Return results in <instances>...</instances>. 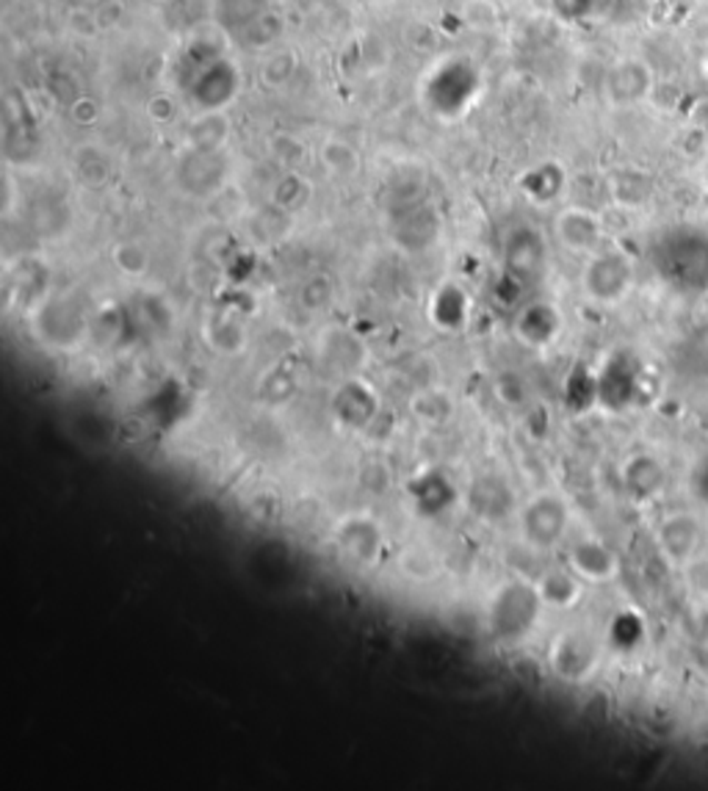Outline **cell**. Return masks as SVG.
<instances>
[{
	"label": "cell",
	"mask_w": 708,
	"mask_h": 791,
	"mask_svg": "<svg viewBox=\"0 0 708 791\" xmlns=\"http://www.w3.org/2000/svg\"><path fill=\"white\" fill-rule=\"evenodd\" d=\"M542 607L546 603L537 592V584L509 579L487 601V629L498 642L515 645V642L531 634L535 623L540 620Z\"/></svg>",
	"instance_id": "6da1fadb"
},
{
	"label": "cell",
	"mask_w": 708,
	"mask_h": 791,
	"mask_svg": "<svg viewBox=\"0 0 708 791\" xmlns=\"http://www.w3.org/2000/svg\"><path fill=\"white\" fill-rule=\"evenodd\" d=\"M230 180V158L225 147L186 144L174 158V183L186 197L217 200L225 194Z\"/></svg>",
	"instance_id": "7a4b0ae2"
},
{
	"label": "cell",
	"mask_w": 708,
	"mask_h": 791,
	"mask_svg": "<svg viewBox=\"0 0 708 791\" xmlns=\"http://www.w3.org/2000/svg\"><path fill=\"white\" fill-rule=\"evenodd\" d=\"M520 540L531 551H554L570 531V510L554 490H537L518 507Z\"/></svg>",
	"instance_id": "3957f363"
},
{
	"label": "cell",
	"mask_w": 708,
	"mask_h": 791,
	"mask_svg": "<svg viewBox=\"0 0 708 791\" xmlns=\"http://www.w3.org/2000/svg\"><path fill=\"white\" fill-rule=\"evenodd\" d=\"M241 92V70L228 56L206 61L186 76V98L200 114H222Z\"/></svg>",
	"instance_id": "277c9868"
},
{
	"label": "cell",
	"mask_w": 708,
	"mask_h": 791,
	"mask_svg": "<svg viewBox=\"0 0 708 791\" xmlns=\"http://www.w3.org/2000/svg\"><path fill=\"white\" fill-rule=\"evenodd\" d=\"M631 263H628V258L622 256V252L615 250L592 252L590 263L585 266V274H581L585 293L598 304L620 302L628 293V288H631Z\"/></svg>",
	"instance_id": "5b68a950"
},
{
	"label": "cell",
	"mask_w": 708,
	"mask_h": 791,
	"mask_svg": "<svg viewBox=\"0 0 708 791\" xmlns=\"http://www.w3.org/2000/svg\"><path fill=\"white\" fill-rule=\"evenodd\" d=\"M382 529L368 512H352L336 523V545L355 568H371L382 553Z\"/></svg>",
	"instance_id": "8992f818"
},
{
	"label": "cell",
	"mask_w": 708,
	"mask_h": 791,
	"mask_svg": "<svg viewBox=\"0 0 708 791\" xmlns=\"http://www.w3.org/2000/svg\"><path fill=\"white\" fill-rule=\"evenodd\" d=\"M33 321H37V330L39 336H42V341L56 343V347H72V343L81 341L83 330H87L83 313L64 297L42 299V302L37 304Z\"/></svg>",
	"instance_id": "52a82bcc"
},
{
	"label": "cell",
	"mask_w": 708,
	"mask_h": 791,
	"mask_svg": "<svg viewBox=\"0 0 708 791\" xmlns=\"http://www.w3.org/2000/svg\"><path fill=\"white\" fill-rule=\"evenodd\" d=\"M554 236L574 256H592V252H598L600 239H604V224L590 208L570 206L562 208L554 219Z\"/></svg>",
	"instance_id": "ba28073f"
},
{
	"label": "cell",
	"mask_w": 708,
	"mask_h": 791,
	"mask_svg": "<svg viewBox=\"0 0 708 791\" xmlns=\"http://www.w3.org/2000/svg\"><path fill=\"white\" fill-rule=\"evenodd\" d=\"M559 330H562V316H559V310L551 302L537 299V302H529L515 316V336L526 347H548V343L557 341Z\"/></svg>",
	"instance_id": "9c48e42d"
},
{
	"label": "cell",
	"mask_w": 708,
	"mask_h": 791,
	"mask_svg": "<svg viewBox=\"0 0 708 791\" xmlns=\"http://www.w3.org/2000/svg\"><path fill=\"white\" fill-rule=\"evenodd\" d=\"M650 70L639 59H622L606 76V98L615 106H631L650 92Z\"/></svg>",
	"instance_id": "30bf717a"
},
{
	"label": "cell",
	"mask_w": 708,
	"mask_h": 791,
	"mask_svg": "<svg viewBox=\"0 0 708 791\" xmlns=\"http://www.w3.org/2000/svg\"><path fill=\"white\" fill-rule=\"evenodd\" d=\"M568 564L581 581H590V584H604V581H609L617 573L615 553L604 542L595 540V537H585V540L574 542Z\"/></svg>",
	"instance_id": "8fae6325"
},
{
	"label": "cell",
	"mask_w": 708,
	"mask_h": 791,
	"mask_svg": "<svg viewBox=\"0 0 708 791\" xmlns=\"http://www.w3.org/2000/svg\"><path fill=\"white\" fill-rule=\"evenodd\" d=\"M548 667L559 678L568 681H581L595 667V651L590 642L579 634H562L548 651Z\"/></svg>",
	"instance_id": "7c38bea8"
},
{
	"label": "cell",
	"mask_w": 708,
	"mask_h": 791,
	"mask_svg": "<svg viewBox=\"0 0 708 791\" xmlns=\"http://www.w3.org/2000/svg\"><path fill=\"white\" fill-rule=\"evenodd\" d=\"M202 338H206L208 347H211L217 354H222V358H238L241 352H247L249 332H247V324H243L236 313L219 310V313H211L206 319V324H202Z\"/></svg>",
	"instance_id": "4fadbf2b"
},
{
	"label": "cell",
	"mask_w": 708,
	"mask_h": 791,
	"mask_svg": "<svg viewBox=\"0 0 708 791\" xmlns=\"http://www.w3.org/2000/svg\"><path fill=\"white\" fill-rule=\"evenodd\" d=\"M546 261V244H542L540 233L529 228H518L507 236L503 244V263L512 277L535 274Z\"/></svg>",
	"instance_id": "5bb4252c"
},
{
	"label": "cell",
	"mask_w": 708,
	"mask_h": 791,
	"mask_svg": "<svg viewBox=\"0 0 708 791\" xmlns=\"http://www.w3.org/2000/svg\"><path fill=\"white\" fill-rule=\"evenodd\" d=\"M565 183H568V178H565V169L559 167L557 161L537 163V167L526 169V172L518 178L520 194L540 208L557 202L559 194L565 191Z\"/></svg>",
	"instance_id": "9a60e30c"
},
{
	"label": "cell",
	"mask_w": 708,
	"mask_h": 791,
	"mask_svg": "<svg viewBox=\"0 0 708 791\" xmlns=\"http://www.w3.org/2000/svg\"><path fill=\"white\" fill-rule=\"evenodd\" d=\"M271 11V0H211V17L225 37L236 39Z\"/></svg>",
	"instance_id": "2e32d148"
},
{
	"label": "cell",
	"mask_w": 708,
	"mask_h": 791,
	"mask_svg": "<svg viewBox=\"0 0 708 791\" xmlns=\"http://www.w3.org/2000/svg\"><path fill=\"white\" fill-rule=\"evenodd\" d=\"M72 174L87 189H103L114 178V161L100 144H81L72 152Z\"/></svg>",
	"instance_id": "e0dca14e"
},
{
	"label": "cell",
	"mask_w": 708,
	"mask_h": 791,
	"mask_svg": "<svg viewBox=\"0 0 708 791\" xmlns=\"http://www.w3.org/2000/svg\"><path fill=\"white\" fill-rule=\"evenodd\" d=\"M468 316H471V299L460 286L449 282V286L438 288L432 299V321L440 330H462L468 324Z\"/></svg>",
	"instance_id": "ac0fdd59"
},
{
	"label": "cell",
	"mask_w": 708,
	"mask_h": 791,
	"mask_svg": "<svg viewBox=\"0 0 708 791\" xmlns=\"http://www.w3.org/2000/svg\"><path fill=\"white\" fill-rule=\"evenodd\" d=\"M313 197V186L305 178L299 169H286V172L277 178L275 189H271V206H277L286 213H299Z\"/></svg>",
	"instance_id": "d6986e66"
},
{
	"label": "cell",
	"mask_w": 708,
	"mask_h": 791,
	"mask_svg": "<svg viewBox=\"0 0 708 791\" xmlns=\"http://www.w3.org/2000/svg\"><path fill=\"white\" fill-rule=\"evenodd\" d=\"M579 581L581 579L574 573V570H570V573H565V570H551V573H546L540 581H537V592H540L546 607L570 609L576 601H579Z\"/></svg>",
	"instance_id": "ffe728a7"
},
{
	"label": "cell",
	"mask_w": 708,
	"mask_h": 791,
	"mask_svg": "<svg viewBox=\"0 0 708 791\" xmlns=\"http://www.w3.org/2000/svg\"><path fill=\"white\" fill-rule=\"evenodd\" d=\"M111 263H114V269L119 271V274L139 280V277H144L147 271H150L152 258L141 241L122 239L111 247Z\"/></svg>",
	"instance_id": "44dd1931"
},
{
	"label": "cell",
	"mask_w": 708,
	"mask_h": 791,
	"mask_svg": "<svg viewBox=\"0 0 708 791\" xmlns=\"http://www.w3.org/2000/svg\"><path fill=\"white\" fill-rule=\"evenodd\" d=\"M319 161L321 167L330 174H336V178H352L357 169H360V156H357L355 147L343 139L325 141L319 150Z\"/></svg>",
	"instance_id": "7402d4cb"
},
{
	"label": "cell",
	"mask_w": 708,
	"mask_h": 791,
	"mask_svg": "<svg viewBox=\"0 0 708 791\" xmlns=\"http://www.w3.org/2000/svg\"><path fill=\"white\" fill-rule=\"evenodd\" d=\"M410 410L418 421L429 423V427H440V423L449 421L451 412H455V401H451L449 393L423 391L410 401Z\"/></svg>",
	"instance_id": "603a6c76"
},
{
	"label": "cell",
	"mask_w": 708,
	"mask_h": 791,
	"mask_svg": "<svg viewBox=\"0 0 708 791\" xmlns=\"http://www.w3.org/2000/svg\"><path fill=\"white\" fill-rule=\"evenodd\" d=\"M280 37H282V20H280V14L271 9V11H266L258 22H252V26H249L241 37H236V42L247 50H266V48H271V44H275Z\"/></svg>",
	"instance_id": "cb8c5ba5"
},
{
	"label": "cell",
	"mask_w": 708,
	"mask_h": 791,
	"mask_svg": "<svg viewBox=\"0 0 708 791\" xmlns=\"http://www.w3.org/2000/svg\"><path fill=\"white\" fill-rule=\"evenodd\" d=\"M228 122L222 114H200V120L186 133V144L195 147H225L228 141Z\"/></svg>",
	"instance_id": "d4e9b609"
},
{
	"label": "cell",
	"mask_w": 708,
	"mask_h": 791,
	"mask_svg": "<svg viewBox=\"0 0 708 791\" xmlns=\"http://www.w3.org/2000/svg\"><path fill=\"white\" fill-rule=\"evenodd\" d=\"M293 72H297V56L291 50H275L260 64V81L271 89H280L291 81Z\"/></svg>",
	"instance_id": "484cf974"
},
{
	"label": "cell",
	"mask_w": 708,
	"mask_h": 791,
	"mask_svg": "<svg viewBox=\"0 0 708 791\" xmlns=\"http://www.w3.org/2000/svg\"><path fill=\"white\" fill-rule=\"evenodd\" d=\"M271 152H275V158L286 169H299V167H302L305 156H308V152H305L302 141H299L297 136H291V133L275 136V139H271Z\"/></svg>",
	"instance_id": "4316f807"
},
{
	"label": "cell",
	"mask_w": 708,
	"mask_h": 791,
	"mask_svg": "<svg viewBox=\"0 0 708 791\" xmlns=\"http://www.w3.org/2000/svg\"><path fill=\"white\" fill-rule=\"evenodd\" d=\"M147 117H150L152 122H172L174 117H178V103H174L169 94H156V98H150V103H147Z\"/></svg>",
	"instance_id": "83f0119b"
},
{
	"label": "cell",
	"mask_w": 708,
	"mask_h": 791,
	"mask_svg": "<svg viewBox=\"0 0 708 791\" xmlns=\"http://www.w3.org/2000/svg\"><path fill=\"white\" fill-rule=\"evenodd\" d=\"M78 3H83V6H87V3H89V0H78Z\"/></svg>",
	"instance_id": "f1b7e54d"
},
{
	"label": "cell",
	"mask_w": 708,
	"mask_h": 791,
	"mask_svg": "<svg viewBox=\"0 0 708 791\" xmlns=\"http://www.w3.org/2000/svg\"><path fill=\"white\" fill-rule=\"evenodd\" d=\"M163 3H167V0H163Z\"/></svg>",
	"instance_id": "f546056e"
}]
</instances>
